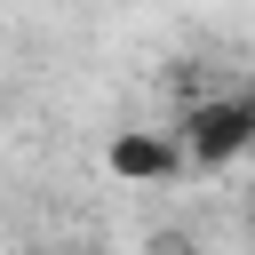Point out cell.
<instances>
[{"instance_id":"2","label":"cell","mask_w":255,"mask_h":255,"mask_svg":"<svg viewBox=\"0 0 255 255\" xmlns=\"http://www.w3.org/2000/svg\"><path fill=\"white\" fill-rule=\"evenodd\" d=\"M112 167H120V175H175V143L128 135V143H112Z\"/></svg>"},{"instance_id":"1","label":"cell","mask_w":255,"mask_h":255,"mask_svg":"<svg viewBox=\"0 0 255 255\" xmlns=\"http://www.w3.org/2000/svg\"><path fill=\"white\" fill-rule=\"evenodd\" d=\"M247 135H255V104L247 96H207L175 128V167H231L247 151Z\"/></svg>"},{"instance_id":"3","label":"cell","mask_w":255,"mask_h":255,"mask_svg":"<svg viewBox=\"0 0 255 255\" xmlns=\"http://www.w3.org/2000/svg\"><path fill=\"white\" fill-rule=\"evenodd\" d=\"M151 255H199V247H191V239H159Z\"/></svg>"}]
</instances>
